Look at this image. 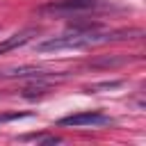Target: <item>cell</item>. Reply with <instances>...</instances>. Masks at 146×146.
I'll list each match as a JSON object with an SVG mask.
<instances>
[{
  "mask_svg": "<svg viewBox=\"0 0 146 146\" xmlns=\"http://www.w3.org/2000/svg\"><path fill=\"white\" fill-rule=\"evenodd\" d=\"M96 39L91 34H73V36H55L36 46L39 52H52V50H64V48H84L87 43H94Z\"/></svg>",
  "mask_w": 146,
  "mask_h": 146,
  "instance_id": "6da1fadb",
  "label": "cell"
},
{
  "mask_svg": "<svg viewBox=\"0 0 146 146\" xmlns=\"http://www.w3.org/2000/svg\"><path fill=\"white\" fill-rule=\"evenodd\" d=\"M107 123H110V116H105L100 112H78V114L59 119V125H73V128H80V125H107Z\"/></svg>",
  "mask_w": 146,
  "mask_h": 146,
  "instance_id": "7a4b0ae2",
  "label": "cell"
},
{
  "mask_svg": "<svg viewBox=\"0 0 146 146\" xmlns=\"http://www.w3.org/2000/svg\"><path fill=\"white\" fill-rule=\"evenodd\" d=\"M98 7V0H57L43 7V11H82Z\"/></svg>",
  "mask_w": 146,
  "mask_h": 146,
  "instance_id": "3957f363",
  "label": "cell"
},
{
  "mask_svg": "<svg viewBox=\"0 0 146 146\" xmlns=\"http://www.w3.org/2000/svg\"><path fill=\"white\" fill-rule=\"evenodd\" d=\"M32 34H34V30H23V32H18V34L7 36L5 41H0V55H2V52H9V50H14V48H18V46H23V43H27V41L32 39Z\"/></svg>",
  "mask_w": 146,
  "mask_h": 146,
  "instance_id": "277c9868",
  "label": "cell"
}]
</instances>
